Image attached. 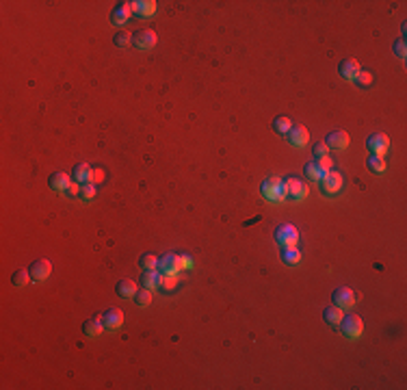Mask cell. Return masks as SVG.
I'll list each match as a JSON object with an SVG mask.
<instances>
[{
	"mask_svg": "<svg viewBox=\"0 0 407 390\" xmlns=\"http://www.w3.org/2000/svg\"><path fill=\"white\" fill-rule=\"evenodd\" d=\"M260 191H262V195H265V199H269V202H275V204H277V202H284V199H286L284 180L277 178V176L267 178L265 182H262Z\"/></svg>",
	"mask_w": 407,
	"mask_h": 390,
	"instance_id": "6da1fadb",
	"label": "cell"
},
{
	"mask_svg": "<svg viewBox=\"0 0 407 390\" xmlns=\"http://www.w3.org/2000/svg\"><path fill=\"white\" fill-rule=\"evenodd\" d=\"M275 243L279 247H297L299 243V232L293 223H282L275 228Z\"/></svg>",
	"mask_w": 407,
	"mask_h": 390,
	"instance_id": "7a4b0ae2",
	"label": "cell"
},
{
	"mask_svg": "<svg viewBox=\"0 0 407 390\" xmlns=\"http://www.w3.org/2000/svg\"><path fill=\"white\" fill-rule=\"evenodd\" d=\"M340 330L347 338H360L364 334V321H362L360 314H345L340 321Z\"/></svg>",
	"mask_w": 407,
	"mask_h": 390,
	"instance_id": "3957f363",
	"label": "cell"
},
{
	"mask_svg": "<svg viewBox=\"0 0 407 390\" xmlns=\"http://www.w3.org/2000/svg\"><path fill=\"white\" fill-rule=\"evenodd\" d=\"M182 267V258L180 254H165V256L158 258V271L160 273H171V276H178Z\"/></svg>",
	"mask_w": 407,
	"mask_h": 390,
	"instance_id": "277c9868",
	"label": "cell"
},
{
	"mask_svg": "<svg viewBox=\"0 0 407 390\" xmlns=\"http://www.w3.org/2000/svg\"><path fill=\"white\" fill-rule=\"evenodd\" d=\"M156 41H158V37L152 29H139V31L132 33V43L139 50H150V48L156 46Z\"/></svg>",
	"mask_w": 407,
	"mask_h": 390,
	"instance_id": "5b68a950",
	"label": "cell"
},
{
	"mask_svg": "<svg viewBox=\"0 0 407 390\" xmlns=\"http://www.w3.org/2000/svg\"><path fill=\"white\" fill-rule=\"evenodd\" d=\"M366 148L370 150V154H377V156H384L390 148V139H388V134L384 132H373L366 141Z\"/></svg>",
	"mask_w": 407,
	"mask_h": 390,
	"instance_id": "8992f818",
	"label": "cell"
},
{
	"mask_svg": "<svg viewBox=\"0 0 407 390\" xmlns=\"http://www.w3.org/2000/svg\"><path fill=\"white\" fill-rule=\"evenodd\" d=\"M321 191L323 193H329V195H333V193H338L340 191V187H342V174H338V171H333V169H329L327 174H325L321 180Z\"/></svg>",
	"mask_w": 407,
	"mask_h": 390,
	"instance_id": "52a82bcc",
	"label": "cell"
},
{
	"mask_svg": "<svg viewBox=\"0 0 407 390\" xmlns=\"http://www.w3.org/2000/svg\"><path fill=\"white\" fill-rule=\"evenodd\" d=\"M331 299H333V306L347 310V308H351L355 304V293H353V288H349V286H338L336 291H333Z\"/></svg>",
	"mask_w": 407,
	"mask_h": 390,
	"instance_id": "ba28073f",
	"label": "cell"
},
{
	"mask_svg": "<svg viewBox=\"0 0 407 390\" xmlns=\"http://www.w3.org/2000/svg\"><path fill=\"white\" fill-rule=\"evenodd\" d=\"M284 187H286V199L291 197L293 202H301V199L307 195V187L299 178H288L284 182Z\"/></svg>",
	"mask_w": 407,
	"mask_h": 390,
	"instance_id": "9c48e42d",
	"label": "cell"
},
{
	"mask_svg": "<svg viewBox=\"0 0 407 390\" xmlns=\"http://www.w3.org/2000/svg\"><path fill=\"white\" fill-rule=\"evenodd\" d=\"M31 278L35 280V282H43V280H48L50 273H52V262L41 258V260H35L31 265Z\"/></svg>",
	"mask_w": 407,
	"mask_h": 390,
	"instance_id": "30bf717a",
	"label": "cell"
},
{
	"mask_svg": "<svg viewBox=\"0 0 407 390\" xmlns=\"http://www.w3.org/2000/svg\"><path fill=\"white\" fill-rule=\"evenodd\" d=\"M349 143H351L349 132H345V130H333V132H329L327 137H325V146L333 148V150H347Z\"/></svg>",
	"mask_w": 407,
	"mask_h": 390,
	"instance_id": "8fae6325",
	"label": "cell"
},
{
	"mask_svg": "<svg viewBox=\"0 0 407 390\" xmlns=\"http://www.w3.org/2000/svg\"><path fill=\"white\" fill-rule=\"evenodd\" d=\"M102 323L106 330H119L124 325V312L119 308H108V310L102 314Z\"/></svg>",
	"mask_w": 407,
	"mask_h": 390,
	"instance_id": "7c38bea8",
	"label": "cell"
},
{
	"mask_svg": "<svg viewBox=\"0 0 407 390\" xmlns=\"http://www.w3.org/2000/svg\"><path fill=\"white\" fill-rule=\"evenodd\" d=\"M288 143H293L295 148H303L310 143V132H307L305 126H293L291 132H288Z\"/></svg>",
	"mask_w": 407,
	"mask_h": 390,
	"instance_id": "4fadbf2b",
	"label": "cell"
},
{
	"mask_svg": "<svg viewBox=\"0 0 407 390\" xmlns=\"http://www.w3.org/2000/svg\"><path fill=\"white\" fill-rule=\"evenodd\" d=\"M48 182H50V189H52V191L67 193V189H69L71 182H74V178L67 176V174H63V171H57V174H52V176L48 178Z\"/></svg>",
	"mask_w": 407,
	"mask_h": 390,
	"instance_id": "5bb4252c",
	"label": "cell"
},
{
	"mask_svg": "<svg viewBox=\"0 0 407 390\" xmlns=\"http://www.w3.org/2000/svg\"><path fill=\"white\" fill-rule=\"evenodd\" d=\"M360 61L357 59H353V57H349V59H345V61H340V65H338V72H340V76L342 78H347V80H353L357 74H360Z\"/></svg>",
	"mask_w": 407,
	"mask_h": 390,
	"instance_id": "9a60e30c",
	"label": "cell"
},
{
	"mask_svg": "<svg viewBox=\"0 0 407 390\" xmlns=\"http://www.w3.org/2000/svg\"><path fill=\"white\" fill-rule=\"evenodd\" d=\"M130 15H132L130 3H119V5L113 9V13H111V24L122 26V24H126V22L130 20Z\"/></svg>",
	"mask_w": 407,
	"mask_h": 390,
	"instance_id": "2e32d148",
	"label": "cell"
},
{
	"mask_svg": "<svg viewBox=\"0 0 407 390\" xmlns=\"http://www.w3.org/2000/svg\"><path fill=\"white\" fill-rule=\"evenodd\" d=\"M130 9L134 15L150 17L156 13V3H154V0H134V3H130Z\"/></svg>",
	"mask_w": 407,
	"mask_h": 390,
	"instance_id": "e0dca14e",
	"label": "cell"
},
{
	"mask_svg": "<svg viewBox=\"0 0 407 390\" xmlns=\"http://www.w3.org/2000/svg\"><path fill=\"white\" fill-rule=\"evenodd\" d=\"M106 328H104V323H102V319L100 316H95V319H89V321H85L83 323V332L87 334V336H100V334L104 332Z\"/></svg>",
	"mask_w": 407,
	"mask_h": 390,
	"instance_id": "ac0fdd59",
	"label": "cell"
},
{
	"mask_svg": "<svg viewBox=\"0 0 407 390\" xmlns=\"http://www.w3.org/2000/svg\"><path fill=\"white\" fill-rule=\"evenodd\" d=\"M160 273L158 269H143V276H141V284L146 288H156L160 286Z\"/></svg>",
	"mask_w": 407,
	"mask_h": 390,
	"instance_id": "d6986e66",
	"label": "cell"
},
{
	"mask_svg": "<svg viewBox=\"0 0 407 390\" xmlns=\"http://www.w3.org/2000/svg\"><path fill=\"white\" fill-rule=\"evenodd\" d=\"M137 291H139V286H137V282L134 280H119L117 282V295H122V297H134L137 295Z\"/></svg>",
	"mask_w": 407,
	"mask_h": 390,
	"instance_id": "ffe728a7",
	"label": "cell"
},
{
	"mask_svg": "<svg viewBox=\"0 0 407 390\" xmlns=\"http://www.w3.org/2000/svg\"><path fill=\"white\" fill-rule=\"evenodd\" d=\"M279 256H282L284 265H288V267H295L301 262V251L297 247H282V254H279Z\"/></svg>",
	"mask_w": 407,
	"mask_h": 390,
	"instance_id": "44dd1931",
	"label": "cell"
},
{
	"mask_svg": "<svg viewBox=\"0 0 407 390\" xmlns=\"http://www.w3.org/2000/svg\"><path fill=\"white\" fill-rule=\"evenodd\" d=\"M342 316H345V312H342V308H338V306H327L323 310V319L329 325H340Z\"/></svg>",
	"mask_w": 407,
	"mask_h": 390,
	"instance_id": "7402d4cb",
	"label": "cell"
},
{
	"mask_svg": "<svg viewBox=\"0 0 407 390\" xmlns=\"http://www.w3.org/2000/svg\"><path fill=\"white\" fill-rule=\"evenodd\" d=\"M91 167L87 165V163H78V165L74 167V174H71V178L76 180V182H80V185H85V182H89L91 180Z\"/></svg>",
	"mask_w": 407,
	"mask_h": 390,
	"instance_id": "603a6c76",
	"label": "cell"
},
{
	"mask_svg": "<svg viewBox=\"0 0 407 390\" xmlns=\"http://www.w3.org/2000/svg\"><path fill=\"white\" fill-rule=\"evenodd\" d=\"M271 126H273V130H275L277 134H288V132H291V128H293V122H291V117L279 115V117H275Z\"/></svg>",
	"mask_w": 407,
	"mask_h": 390,
	"instance_id": "cb8c5ba5",
	"label": "cell"
},
{
	"mask_svg": "<svg viewBox=\"0 0 407 390\" xmlns=\"http://www.w3.org/2000/svg\"><path fill=\"white\" fill-rule=\"evenodd\" d=\"M366 165H368V169L373 171V174H384V171H386V160H384V156H377V154H370Z\"/></svg>",
	"mask_w": 407,
	"mask_h": 390,
	"instance_id": "d4e9b609",
	"label": "cell"
},
{
	"mask_svg": "<svg viewBox=\"0 0 407 390\" xmlns=\"http://www.w3.org/2000/svg\"><path fill=\"white\" fill-rule=\"evenodd\" d=\"M303 174H305V178H310V180H321L325 176V171L319 167V163L312 160V163H305Z\"/></svg>",
	"mask_w": 407,
	"mask_h": 390,
	"instance_id": "484cf974",
	"label": "cell"
},
{
	"mask_svg": "<svg viewBox=\"0 0 407 390\" xmlns=\"http://www.w3.org/2000/svg\"><path fill=\"white\" fill-rule=\"evenodd\" d=\"M31 271H26V269H17V271H13L11 273V282H13V286H26L31 282Z\"/></svg>",
	"mask_w": 407,
	"mask_h": 390,
	"instance_id": "4316f807",
	"label": "cell"
},
{
	"mask_svg": "<svg viewBox=\"0 0 407 390\" xmlns=\"http://www.w3.org/2000/svg\"><path fill=\"white\" fill-rule=\"evenodd\" d=\"M178 284H180V280H178V276H171V273H162V278H160V288L165 293H171V291H176L178 288Z\"/></svg>",
	"mask_w": 407,
	"mask_h": 390,
	"instance_id": "83f0119b",
	"label": "cell"
},
{
	"mask_svg": "<svg viewBox=\"0 0 407 390\" xmlns=\"http://www.w3.org/2000/svg\"><path fill=\"white\" fill-rule=\"evenodd\" d=\"M134 302H137L141 308H146V306H150L152 304V288H139L137 291V295H134Z\"/></svg>",
	"mask_w": 407,
	"mask_h": 390,
	"instance_id": "f1b7e54d",
	"label": "cell"
},
{
	"mask_svg": "<svg viewBox=\"0 0 407 390\" xmlns=\"http://www.w3.org/2000/svg\"><path fill=\"white\" fill-rule=\"evenodd\" d=\"M139 265L143 269H158V256H154V254H143L139 258Z\"/></svg>",
	"mask_w": 407,
	"mask_h": 390,
	"instance_id": "f546056e",
	"label": "cell"
},
{
	"mask_svg": "<svg viewBox=\"0 0 407 390\" xmlns=\"http://www.w3.org/2000/svg\"><path fill=\"white\" fill-rule=\"evenodd\" d=\"M113 41H115V46H119V48L130 46V43H132V33H126V31L117 33L115 37H113Z\"/></svg>",
	"mask_w": 407,
	"mask_h": 390,
	"instance_id": "4dcf8cb0",
	"label": "cell"
},
{
	"mask_svg": "<svg viewBox=\"0 0 407 390\" xmlns=\"http://www.w3.org/2000/svg\"><path fill=\"white\" fill-rule=\"evenodd\" d=\"M353 80H355L360 87H370V85H373V74H370L368 70H360V74Z\"/></svg>",
	"mask_w": 407,
	"mask_h": 390,
	"instance_id": "1f68e13d",
	"label": "cell"
},
{
	"mask_svg": "<svg viewBox=\"0 0 407 390\" xmlns=\"http://www.w3.org/2000/svg\"><path fill=\"white\" fill-rule=\"evenodd\" d=\"M80 197H83L85 202H91V199L95 197V185L85 182L83 187H80Z\"/></svg>",
	"mask_w": 407,
	"mask_h": 390,
	"instance_id": "d6a6232c",
	"label": "cell"
},
{
	"mask_svg": "<svg viewBox=\"0 0 407 390\" xmlns=\"http://www.w3.org/2000/svg\"><path fill=\"white\" fill-rule=\"evenodd\" d=\"M312 154H314V158H323V156H329V148L325 146V141H321V143H316V146L312 148Z\"/></svg>",
	"mask_w": 407,
	"mask_h": 390,
	"instance_id": "836d02e7",
	"label": "cell"
},
{
	"mask_svg": "<svg viewBox=\"0 0 407 390\" xmlns=\"http://www.w3.org/2000/svg\"><path fill=\"white\" fill-rule=\"evenodd\" d=\"M394 54H396L399 59H405V57H407V41H405V39L394 41Z\"/></svg>",
	"mask_w": 407,
	"mask_h": 390,
	"instance_id": "e575fe53",
	"label": "cell"
},
{
	"mask_svg": "<svg viewBox=\"0 0 407 390\" xmlns=\"http://www.w3.org/2000/svg\"><path fill=\"white\" fill-rule=\"evenodd\" d=\"M316 163H319V167L327 174L329 169H333V158H329V156H323V158H316Z\"/></svg>",
	"mask_w": 407,
	"mask_h": 390,
	"instance_id": "d590c367",
	"label": "cell"
},
{
	"mask_svg": "<svg viewBox=\"0 0 407 390\" xmlns=\"http://www.w3.org/2000/svg\"><path fill=\"white\" fill-rule=\"evenodd\" d=\"M104 169H100V167H98V169H93L91 171V180H89V182H91V185H98V182H102V180H104Z\"/></svg>",
	"mask_w": 407,
	"mask_h": 390,
	"instance_id": "8d00e7d4",
	"label": "cell"
},
{
	"mask_svg": "<svg viewBox=\"0 0 407 390\" xmlns=\"http://www.w3.org/2000/svg\"><path fill=\"white\" fill-rule=\"evenodd\" d=\"M80 187H83V185H80V182H76V180H74V182L69 185V189H67V195H69V197H76V195H80Z\"/></svg>",
	"mask_w": 407,
	"mask_h": 390,
	"instance_id": "74e56055",
	"label": "cell"
},
{
	"mask_svg": "<svg viewBox=\"0 0 407 390\" xmlns=\"http://www.w3.org/2000/svg\"><path fill=\"white\" fill-rule=\"evenodd\" d=\"M180 258H182V267L184 269H193L195 265H193V258L188 256V254H180Z\"/></svg>",
	"mask_w": 407,
	"mask_h": 390,
	"instance_id": "f35d334b",
	"label": "cell"
}]
</instances>
